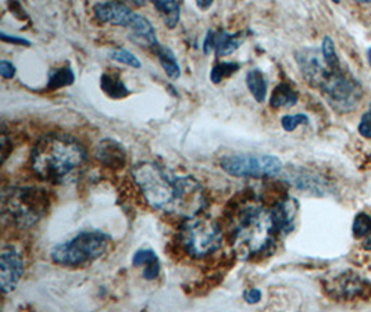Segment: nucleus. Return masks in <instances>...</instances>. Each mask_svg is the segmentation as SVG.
Returning <instances> with one entry per match:
<instances>
[{
  "label": "nucleus",
  "instance_id": "nucleus-8",
  "mask_svg": "<svg viewBox=\"0 0 371 312\" xmlns=\"http://www.w3.org/2000/svg\"><path fill=\"white\" fill-rule=\"evenodd\" d=\"M223 171L235 178H274L282 171V163L275 156L234 154L221 158Z\"/></svg>",
  "mask_w": 371,
  "mask_h": 312
},
{
  "label": "nucleus",
  "instance_id": "nucleus-19",
  "mask_svg": "<svg viewBox=\"0 0 371 312\" xmlns=\"http://www.w3.org/2000/svg\"><path fill=\"white\" fill-rule=\"evenodd\" d=\"M132 264L135 266H145L144 277L146 280H155L160 275V259L152 248H141L132 257Z\"/></svg>",
  "mask_w": 371,
  "mask_h": 312
},
{
  "label": "nucleus",
  "instance_id": "nucleus-14",
  "mask_svg": "<svg viewBox=\"0 0 371 312\" xmlns=\"http://www.w3.org/2000/svg\"><path fill=\"white\" fill-rule=\"evenodd\" d=\"M94 15L102 24L130 28L137 13L121 2H102L94 6Z\"/></svg>",
  "mask_w": 371,
  "mask_h": 312
},
{
  "label": "nucleus",
  "instance_id": "nucleus-12",
  "mask_svg": "<svg viewBox=\"0 0 371 312\" xmlns=\"http://www.w3.org/2000/svg\"><path fill=\"white\" fill-rule=\"evenodd\" d=\"M245 35L242 33L230 34L224 30H209L203 39V53L216 55L217 57H224L232 55L242 45Z\"/></svg>",
  "mask_w": 371,
  "mask_h": 312
},
{
  "label": "nucleus",
  "instance_id": "nucleus-13",
  "mask_svg": "<svg viewBox=\"0 0 371 312\" xmlns=\"http://www.w3.org/2000/svg\"><path fill=\"white\" fill-rule=\"evenodd\" d=\"M328 290L335 298L352 300L370 294L371 283L353 272H343L331 282Z\"/></svg>",
  "mask_w": 371,
  "mask_h": 312
},
{
  "label": "nucleus",
  "instance_id": "nucleus-21",
  "mask_svg": "<svg viewBox=\"0 0 371 312\" xmlns=\"http://www.w3.org/2000/svg\"><path fill=\"white\" fill-rule=\"evenodd\" d=\"M299 100L297 92L286 82L278 84L271 96H270V106L273 109H289L293 107Z\"/></svg>",
  "mask_w": 371,
  "mask_h": 312
},
{
  "label": "nucleus",
  "instance_id": "nucleus-35",
  "mask_svg": "<svg viewBox=\"0 0 371 312\" xmlns=\"http://www.w3.org/2000/svg\"><path fill=\"white\" fill-rule=\"evenodd\" d=\"M196 6H198L200 10H207L209 8L213 6V2H212V0H203V2H198Z\"/></svg>",
  "mask_w": 371,
  "mask_h": 312
},
{
  "label": "nucleus",
  "instance_id": "nucleus-3",
  "mask_svg": "<svg viewBox=\"0 0 371 312\" xmlns=\"http://www.w3.org/2000/svg\"><path fill=\"white\" fill-rule=\"evenodd\" d=\"M132 176L148 204L156 210L173 214L180 176L150 161L137 164L132 169Z\"/></svg>",
  "mask_w": 371,
  "mask_h": 312
},
{
  "label": "nucleus",
  "instance_id": "nucleus-22",
  "mask_svg": "<svg viewBox=\"0 0 371 312\" xmlns=\"http://www.w3.org/2000/svg\"><path fill=\"white\" fill-rule=\"evenodd\" d=\"M246 86L257 103L266 102L267 91H268V81L261 70L252 68L248 71Z\"/></svg>",
  "mask_w": 371,
  "mask_h": 312
},
{
  "label": "nucleus",
  "instance_id": "nucleus-33",
  "mask_svg": "<svg viewBox=\"0 0 371 312\" xmlns=\"http://www.w3.org/2000/svg\"><path fill=\"white\" fill-rule=\"evenodd\" d=\"M359 134L364 138H371V120L364 114L359 124Z\"/></svg>",
  "mask_w": 371,
  "mask_h": 312
},
{
  "label": "nucleus",
  "instance_id": "nucleus-10",
  "mask_svg": "<svg viewBox=\"0 0 371 312\" xmlns=\"http://www.w3.org/2000/svg\"><path fill=\"white\" fill-rule=\"evenodd\" d=\"M24 275V258L15 246H5L0 253V283L3 293H12Z\"/></svg>",
  "mask_w": 371,
  "mask_h": 312
},
{
  "label": "nucleus",
  "instance_id": "nucleus-7",
  "mask_svg": "<svg viewBox=\"0 0 371 312\" xmlns=\"http://www.w3.org/2000/svg\"><path fill=\"white\" fill-rule=\"evenodd\" d=\"M318 89L325 102L338 113L353 111L363 98L360 84L340 67L329 70Z\"/></svg>",
  "mask_w": 371,
  "mask_h": 312
},
{
  "label": "nucleus",
  "instance_id": "nucleus-25",
  "mask_svg": "<svg viewBox=\"0 0 371 312\" xmlns=\"http://www.w3.org/2000/svg\"><path fill=\"white\" fill-rule=\"evenodd\" d=\"M74 81H76V74L70 66L58 67L49 73L46 89L48 91H59L62 88L73 85Z\"/></svg>",
  "mask_w": 371,
  "mask_h": 312
},
{
  "label": "nucleus",
  "instance_id": "nucleus-37",
  "mask_svg": "<svg viewBox=\"0 0 371 312\" xmlns=\"http://www.w3.org/2000/svg\"><path fill=\"white\" fill-rule=\"evenodd\" d=\"M365 116H367V117L371 120V104H370V107H368V111L365 113Z\"/></svg>",
  "mask_w": 371,
  "mask_h": 312
},
{
  "label": "nucleus",
  "instance_id": "nucleus-32",
  "mask_svg": "<svg viewBox=\"0 0 371 312\" xmlns=\"http://www.w3.org/2000/svg\"><path fill=\"white\" fill-rule=\"evenodd\" d=\"M0 39L8 44H13L17 46H31V41L23 38V37H16V35H8L6 33H0Z\"/></svg>",
  "mask_w": 371,
  "mask_h": 312
},
{
  "label": "nucleus",
  "instance_id": "nucleus-15",
  "mask_svg": "<svg viewBox=\"0 0 371 312\" xmlns=\"http://www.w3.org/2000/svg\"><path fill=\"white\" fill-rule=\"evenodd\" d=\"M96 158L107 168L121 169L127 163V152L123 145L112 138L102 139L95 150Z\"/></svg>",
  "mask_w": 371,
  "mask_h": 312
},
{
  "label": "nucleus",
  "instance_id": "nucleus-30",
  "mask_svg": "<svg viewBox=\"0 0 371 312\" xmlns=\"http://www.w3.org/2000/svg\"><path fill=\"white\" fill-rule=\"evenodd\" d=\"M309 117L303 113H297V114H286L281 118V127L284 128V131L286 132H293L296 128H299L300 125H307L309 124Z\"/></svg>",
  "mask_w": 371,
  "mask_h": 312
},
{
  "label": "nucleus",
  "instance_id": "nucleus-28",
  "mask_svg": "<svg viewBox=\"0 0 371 312\" xmlns=\"http://www.w3.org/2000/svg\"><path fill=\"white\" fill-rule=\"evenodd\" d=\"M321 56L324 59V63L328 66V68L331 70H336L339 68V59L335 51V45L334 41L329 37H324L322 42H321Z\"/></svg>",
  "mask_w": 371,
  "mask_h": 312
},
{
  "label": "nucleus",
  "instance_id": "nucleus-26",
  "mask_svg": "<svg viewBox=\"0 0 371 312\" xmlns=\"http://www.w3.org/2000/svg\"><path fill=\"white\" fill-rule=\"evenodd\" d=\"M353 235L365 248H371V215L359 214L353 223Z\"/></svg>",
  "mask_w": 371,
  "mask_h": 312
},
{
  "label": "nucleus",
  "instance_id": "nucleus-31",
  "mask_svg": "<svg viewBox=\"0 0 371 312\" xmlns=\"http://www.w3.org/2000/svg\"><path fill=\"white\" fill-rule=\"evenodd\" d=\"M17 68L16 66L9 60H0V75L3 80H13L16 77Z\"/></svg>",
  "mask_w": 371,
  "mask_h": 312
},
{
  "label": "nucleus",
  "instance_id": "nucleus-29",
  "mask_svg": "<svg viewBox=\"0 0 371 312\" xmlns=\"http://www.w3.org/2000/svg\"><path fill=\"white\" fill-rule=\"evenodd\" d=\"M110 57H112V60H114L120 64H124V66H128V67H132L137 70L142 67L141 60L134 53H131L130 51H127L124 48H117V49L112 51Z\"/></svg>",
  "mask_w": 371,
  "mask_h": 312
},
{
  "label": "nucleus",
  "instance_id": "nucleus-23",
  "mask_svg": "<svg viewBox=\"0 0 371 312\" xmlns=\"http://www.w3.org/2000/svg\"><path fill=\"white\" fill-rule=\"evenodd\" d=\"M155 53L167 77L171 80H178L181 77V67L174 52L167 46L159 45L157 48H155Z\"/></svg>",
  "mask_w": 371,
  "mask_h": 312
},
{
  "label": "nucleus",
  "instance_id": "nucleus-5",
  "mask_svg": "<svg viewBox=\"0 0 371 312\" xmlns=\"http://www.w3.org/2000/svg\"><path fill=\"white\" fill-rule=\"evenodd\" d=\"M2 200L5 217L23 229L34 226L45 215L49 204L44 189L30 186L5 190Z\"/></svg>",
  "mask_w": 371,
  "mask_h": 312
},
{
  "label": "nucleus",
  "instance_id": "nucleus-36",
  "mask_svg": "<svg viewBox=\"0 0 371 312\" xmlns=\"http://www.w3.org/2000/svg\"><path fill=\"white\" fill-rule=\"evenodd\" d=\"M367 59H368V64H370V67H371V48H370L368 52H367Z\"/></svg>",
  "mask_w": 371,
  "mask_h": 312
},
{
  "label": "nucleus",
  "instance_id": "nucleus-2",
  "mask_svg": "<svg viewBox=\"0 0 371 312\" xmlns=\"http://www.w3.org/2000/svg\"><path fill=\"white\" fill-rule=\"evenodd\" d=\"M278 235L271 210L257 204L246 205L234 226V246L243 258L266 253Z\"/></svg>",
  "mask_w": 371,
  "mask_h": 312
},
{
  "label": "nucleus",
  "instance_id": "nucleus-1",
  "mask_svg": "<svg viewBox=\"0 0 371 312\" xmlns=\"http://www.w3.org/2000/svg\"><path fill=\"white\" fill-rule=\"evenodd\" d=\"M87 160L78 140L64 134H48L33 149L31 165L44 181L59 183L78 169Z\"/></svg>",
  "mask_w": 371,
  "mask_h": 312
},
{
  "label": "nucleus",
  "instance_id": "nucleus-27",
  "mask_svg": "<svg viewBox=\"0 0 371 312\" xmlns=\"http://www.w3.org/2000/svg\"><path fill=\"white\" fill-rule=\"evenodd\" d=\"M241 66L235 62H221L213 66L210 71V81L213 84H220L224 80L232 77L235 73H238Z\"/></svg>",
  "mask_w": 371,
  "mask_h": 312
},
{
  "label": "nucleus",
  "instance_id": "nucleus-18",
  "mask_svg": "<svg viewBox=\"0 0 371 312\" xmlns=\"http://www.w3.org/2000/svg\"><path fill=\"white\" fill-rule=\"evenodd\" d=\"M289 178H291L289 179L291 183L300 190L310 192V193L318 194V196H322L327 193V189H328L327 182L314 174L299 171V172L292 174Z\"/></svg>",
  "mask_w": 371,
  "mask_h": 312
},
{
  "label": "nucleus",
  "instance_id": "nucleus-4",
  "mask_svg": "<svg viewBox=\"0 0 371 312\" xmlns=\"http://www.w3.org/2000/svg\"><path fill=\"white\" fill-rule=\"evenodd\" d=\"M110 236L101 230H84L52 248L53 262L62 266H81L102 257L109 246Z\"/></svg>",
  "mask_w": 371,
  "mask_h": 312
},
{
  "label": "nucleus",
  "instance_id": "nucleus-24",
  "mask_svg": "<svg viewBox=\"0 0 371 312\" xmlns=\"http://www.w3.org/2000/svg\"><path fill=\"white\" fill-rule=\"evenodd\" d=\"M153 6L159 12L166 27L173 30L178 26L181 19V5L178 2H173V0H167V2L166 0H159V2H153Z\"/></svg>",
  "mask_w": 371,
  "mask_h": 312
},
{
  "label": "nucleus",
  "instance_id": "nucleus-34",
  "mask_svg": "<svg viewBox=\"0 0 371 312\" xmlns=\"http://www.w3.org/2000/svg\"><path fill=\"white\" fill-rule=\"evenodd\" d=\"M261 291L259 288H249L243 293V298L248 304H256L261 300Z\"/></svg>",
  "mask_w": 371,
  "mask_h": 312
},
{
  "label": "nucleus",
  "instance_id": "nucleus-17",
  "mask_svg": "<svg viewBox=\"0 0 371 312\" xmlns=\"http://www.w3.org/2000/svg\"><path fill=\"white\" fill-rule=\"evenodd\" d=\"M130 33L131 37L135 42H138L139 45H146L149 48H157L160 44L157 41V34L155 27L152 26V23L144 17L142 15L137 13L134 17V21L130 26Z\"/></svg>",
  "mask_w": 371,
  "mask_h": 312
},
{
  "label": "nucleus",
  "instance_id": "nucleus-20",
  "mask_svg": "<svg viewBox=\"0 0 371 312\" xmlns=\"http://www.w3.org/2000/svg\"><path fill=\"white\" fill-rule=\"evenodd\" d=\"M101 89L105 95H107L110 99L119 100L124 99L131 95V91L126 85V82L121 80L119 74L114 73H103L101 77Z\"/></svg>",
  "mask_w": 371,
  "mask_h": 312
},
{
  "label": "nucleus",
  "instance_id": "nucleus-16",
  "mask_svg": "<svg viewBox=\"0 0 371 312\" xmlns=\"http://www.w3.org/2000/svg\"><path fill=\"white\" fill-rule=\"evenodd\" d=\"M299 204L295 199L292 197H285L281 199L273 208V219L275 223V228L279 235H288L292 232L295 226V219L297 215Z\"/></svg>",
  "mask_w": 371,
  "mask_h": 312
},
{
  "label": "nucleus",
  "instance_id": "nucleus-9",
  "mask_svg": "<svg viewBox=\"0 0 371 312\" xmlns=\"http://www.w3.org/2000/svg\"><path fill=\"white\" fill-rule=\"evenodd\" d=\"M206 207V196L202 185L192 176H180L178 193L173 214L187 219L198 217Z\"/></svg>",
  "mask_w": 371,
  "mask_h": 312
},
{
  "label": "nucleus",
  "instance_id": "nucleus-6",
  "mask_svg": "<svg viewBox=\"0 0 371 312\" xmlns=\"http://www.w3.org/2000/svg\"><path fill=\"white\" fill-rule=\"evenodd\" d=\"M181 243L193 258H203L216 253L223 243V232L213 219L193 217L181 226Z\"/></svg>",
  "mask_w": 371,
  "mask_h": 312
},
{
  "label": "nucleus",
  "instance_id": "nucleus-11",
  "mask_svg": "<svg viewBox=\"0 0 371 312\" xmlns=\"http://www.w3.org/2000/svg\"><path fill=\"white\" fill-rule=\"evenodd\" d=\"M295 59L306 82L313 88H320L331 70L324 63L321 52L313 48H303L296 52Z\"/></svg>",
  "mask_w": 371,
  "mask_h": 312
}]
</instances>
